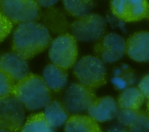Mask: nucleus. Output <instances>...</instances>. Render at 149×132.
I'll return each mask as SVG.
<instances>
[{
    "label": "nucleus",
    "instance_id": "f257e3e1",
    "mask_svg": "<svg viewBox=\"0 0 149 132\" xmlns=\"http://www.w3.org/2000/svg\"><path fill=\"white\" fill-rule=\"evenodd\" d=\"M51 41L49 30L44 24L35 21L22 23L13 33L12 49L27 60L44 51Z\"/></svg>",
    "mask_w": 149,
    "mask_h": 132
},
{
    "label": "nucleus",
    "instance_id": "f03ea898",
    "mask_svg": "<svg viewBox=\"0 0 149 132\" xmlns=\"http://www.w3.org/2000/svg\"><path fill=\"white\" fill-rule=\"evenodd\" d=\"M11 94L29 110L45 108L51 102L50 90L42 77L33 73L17 81Z\"/></svg>",
    "mask_w": 149,
    "mask_h": 132
},
{
    "label": "nucleus",
    "instance_id": "7ed1b4c3",
    "mask_svg": "<svg viewBox=\"0 0 149 132\" xmlns=\"http://www.w3.org/2000/svg\"><path fill=\"white\" fill-rule=\"evenodd\" d=\"M73 72L80 83L94 90L107 83L105 66L97 56L82 57L74 65Z\"/></svg>",
    "mask_w": 149,
    "mask_h": 132
},
{
    "label": "nucleus",
    "instance_id": "20e7f679",
    "mask_svg": "<svg viewBox=\"0 0 149 132\" xmlns=\"http://www.w3.org/2000/svg\"><path fill=\"white\" fill-rule=\"evenodd\" d=\"M76 41L69 33L61 34L52 40L49 49L52 63L66 70L73 66L78 54Z\"/></svg>",
    "mask_w": 149,
    "mask_h": 132
},
{
    "label": "nucleus",
    "instance_id": "39448f33",
    "mask_svg": "<svg viewBox=\"0 0 149 132\" xmlns=\"http://www.w3.org/2000/svg\"><path fill=\"white\" fill-rule=\"evenodd\" d=\"M71 35L76 41L93 42L99 40L105 32V22L99 15L90 13L77 18L69 26Z\"/></svg>",
    "mask_w": 149,
    "mask_h": 132
},
{
    "label": "nucleus",
    "instance_id": "423d86ee",
    "mask_svg": "<svg viewBox=\"0 0 149 132\" xmlns=\"http://www.w3.org/2000/svg\"><path fill=\"white\" fill-rule=\"evenodd\" d=\"M0 12L13 23L35 21L41 15L36 0H0Z\"/></svg>",
    "mask_w": 149,
    "mask_h": 132
},
{
    "label": "nucleus",
    "instance_id": "0eeeda50",
    "mask_svg": "<svg viewBox=\"0 0 149 132\" xmlns=\"http://www.w3.org/2000/svg\"><path fill=\"white\" fill-rule=\"evenodd\" d=\"M25 117L24 105L12 94L0 96V127L18 131Z\"/></svg>",
    "mask_w": 149,
    "mask_h": 132
},
{
    "label": "nucleus",
    "instance_id": "6e6552de",
    "mask_svg": "<svg viewBox=\"0 0 149 132\" xmlns=\"http://www.w3.org/2000/svg\"><path fill=\"white\" fill-rule=\"evenodd\" d=\"M96 98L94 89L81 83H72L65 91L63 105L68 112L77 114L87 110Z\"/></svg>",
    "mask_w": 149,
    "mask_h": 132
},
{
    "label": "nucleus",
    "instance_id": "1a4fd4ad",
    "mask_svg": "<svg viewBox=\"0 0 149 132\" xmlns=\"http://www.w3.org/2000/svg\"><path fill=\"white\" fill-rule=\"evenodd\" d=\"M113 15L125 22H134L146 17L149 13L147 0H111Z\"/></svg>",
    "mask_w": 149,
    "mask_h": 132
},
{
    "label": "nucleus",
    "instance_id": "9d476101",
    "mask_svg": "<svg viewBox=\"0 0 149 132\" xmlns=\"http://www.w3.org/2000/svg\"><path fill=\"white\" fill-rule=\"evenodd\" d=\"M94 52L103 62L113 63L125 53L126 41L118 34L109 33L95 44Z\"/></svg>",
    "mask_w": 149,
    "mask_h": 132
},
{
    "label": "nucleus",
    "instance_id": "9b49d317",
    "mask_svg": "<svg viewBox=\"0 0 149 132\" xmlns=\"http://www.w3.org/2000/svg\"><path fill=\"white\" fill-rule=\"evenodd\" d=\"M119 122L129 132H149V114L140 109L120 108L118 112Z\"/></svg>",
    "mask_w": 149,
    "mask_h": 132
},
{
    "label": "nucleus",
    "instance_id": "f8f14e48",
    "mask_svg": "<svg viewBox=\"0 0 149 132\" xmlns=\"http://www.w3.org/2000/svg\"><path fill=\"white\" fill-rule=\"evenodd\" d=\"M126 52L135 61L149 60V32L139 31L131 35L126 42Z\"/></svg>",
    "mask_w": 149,
    "mask_h": 132
},
{
    "label": "nucleus",
    "instance_id": "ddd939ff",
    "mask_svg": "<svg viewBox=\"0 0 149 132\" xmlns=\"http://www.w3.org/2000/svg\"><path fill=\"white\" fill-rule=\"evenodd\" d=\"M0 69L9 74L16 82L29 74L27 59L13 52L0 56Z\"/></svg>",
    "mask_w": 149,
    "mask_h": 132
},
{
    "label": "nucleus",
    "instance_id": "4468645a",
    "mask_svg": "<svg viewBox=\"0 0 149 132\" xmlns=\"http://www.w3.org/2000/svg\"><path fill=\"white\" fill-rule=\"evenodd\" d=\"M87 111L89 116L97 122H104L117 116L118 105L115 100L109 96L96 98Z\"/></svg>",
    "mask_w": 149,
    "mask_h": 132
},
{
    "label": "nucleus",
    "instance_id": "2eb2a0df",
    "mask_svg": "<svg viewBox=\"0 0 149 132\" xmlns=\"http://www.w3.org/2000/svg\"><path fill=\"white\" fill-rule=\"evenodd\" d=\"M42 78L50 90L58 92L66 85L68 74L66 69L50 63L44 67Z\"/></svg>",
    "mask_w": 149,
    "mask_h": 132
},
{
    "label": "nucleus",
    "instance_id": "dca6fc26",
    "mask_svg": "<svg viewBox=\"0 0 149 132\" xmlns=\"http://www.w3.org/2000/svg\"><path fill=\"white\" fill-rule=\"evenodd\" d=\"M65 132H102L97 122L90 116L74 114L66 122Z\"/></svg>",
    "mask_w": 149,
    "mask_h": 132
},
{
    "label": "nucleus",
    "instance_id": "f3484780",
    "mask_svg": "<svg viewBox=\"0 0 149 132\" xmlns=\"http://www.w3.org/2000/svg\"><path fill=\"white\" fill-rule=\"evenodd\" d=\"M144 97L139 88L127 87L119 96L118 104L122 109L138 110L142 106Z\"/></svg>",
    "mask_w": 149,
    "mask_h": 132
},
{
    "label": "nucleus",
    "instance_id": "a211bd4d",
    "mask_svg": "<svg viewBox=\"0 0 149 132\" xmlns=\"http://www.w3.org/2000/svg\"><path fill=\"white\" fill-rule=\"evenodd\" d=\"M68 111L59 101H54L45 107L44 115L49 124L54 127H58L65 123L68 119Z\"/></svg>",
    "mask_w": 149,
    "mask_h": 132
},
{
    "label": "nucleus",
    "instance_id": "6ab92c4d",
    "mask_svg": "<svg viewBox=\"0 0 149 132\" xmlns=\"http://www.w3.org/2000/svg\"><path fill=\"white\" fill-rule=\"evenodd\" d=\"M62 2L69 14L77 18L91 13L94 6L93 0H62Z\"/></svg>",
    "mask_w": 149,
    "mask_h": 132
},
{
    "label": "nucleus",
    "instance_id": "aec40b11",
    "mask_svg": "<svg viewBox=\"0 0 149 132\" xmlns=\"http://www.w3.org/2000/svg\"><path fill=\"white\" fill-rule=\"evenodd\" d=\"M50 7L48 8V11L44 14V22H46L48 28H50L52 31L56 32L63 31V29L67 27V21L64 17L62 13L59 12L58 9Z\"/></svg>",
    "mask_w": 149,
    "mask_h": 132
},
{
    "label": "nucleus",
    "instance_id": "412c9836",
    "mask_svg": "<svg viewBox=\"0 0 149 132\" xmlns=\"http://www.w3.org/2000/svg\"><path fill=\"white\" fill-rule=\"evenodd\" d=\"M16 81L7 73L0 69V96L10 94Z\"/></svg>",
    "mask_w": 149,
    "mask_h": 132
},
{
    "label": "nucleus",
    "instance_id": "4be33fe9",
    "mask_svg": "<svg viewBox=\"0 0 149 132\" xmlns=\"http://www.w3.org/2000/svg\"><path fill=\"white\" fill-rule=\"evenodd\" d=\"M13 23L0 12V42L11 33Z\"/></svg>",
    "mask_w": 149,
    "mask_h": 132
},
{
    "label": "nucleus",
    "instance_id": "5701e85b",
    "mask_svg": "<svg viewBox=\"0 0 149 132\" xmlns=\"http://www.w3.org/2000/svg\"><path fill=\"white\" fill-rule=\"evenodd\" d=\"M111 83L118 90H124L130 85L129 81L123 77L120 76H113L111 79Z\"/></svg>",
    "mask_w": 149,
    "mask_h": 132
},
{
    "label": "nucleus",
    "instance_id": "b1692460",
    "mask_svg": "<svg viewBox=\"0 0 149 132\" xmlns=\"http://www.w3.org/2000/svg\"><path fill=\"white\" fill-rule=\"evenodd\" d=\"M139 89L145 97L149 99V74L141 80L139 84Z\"/></svg>",
    "mask_w": 149,
    "mask_h": 132
},
{
    "label": "nucleus",
    "instance_id": "393cba45",
    "mask_svg": "<svg viewBox=\"0 0 149 132\" xmlns=\"http://www.w3.org/2000/svg\"><path fill=\"white\" fill-rule=\"evenodd\" d=\"M59 0H36L40 6L44 8H50L55 4Z\"/></svg>",
    "mask_w": 149,
    "mask_h": 132
},
{
    "label": "nucleus",
    "instance_id": "a878e982",
    "mask_svg": "<svg viewBox=\"0 0 149 132\" xmlns=\"http://www.w3.org/2000/svg\"><path fill=\"white\" fill-rule=\"evenodd\" d=\"M105 132H129L127 129L120 126H115L109 128Z\"/></svg>",
    "mask_w": 149,
    "mask_h": 132
},
{
    "label": "nucleus",
    "instance_id": "bb28decb",
    "mask_svg": "<svg viewBox=\"0 0 149 132\" xmlns=\"http://www.w3.org/2000/svg\"><path fill=\"white\" fill-rule=\"evenodd\" d=\"M0 132H10V131L8 130H6V129H5L0 127Z\"/></svg>",
    "mask_w": 149,
    "mask_h": 132
},
{
    "label": "nucleus",
    "instance_id": "cd10ccee",
    "mask_svg": "<svg viewBox=\"0 0 149 132\" xmlns=\"http://www.w3.org/2000/svg\"><path fill=\"white\" fill-rule=\"evenodd\" d=\"M147 113L149 114V99H148V101L147 103Z\"/></svg>",
    "mask_w": 149,
    "mask_h": 132
},
{
    "label": "nucleus",
    "instance_id": "c85d7f7f",
    "mask_svg": "<svg viewBox=\"0 0 149 132\" xmlns=\"http://www.w3.org/2000/svg\"><path fill=\"white\" fill-rule=\"evenodd\" d=\"M148 17H149V13H148Z\"/></svg>",
    "mask_w": 149,
    "mask_h": 132
}]
</instances>
